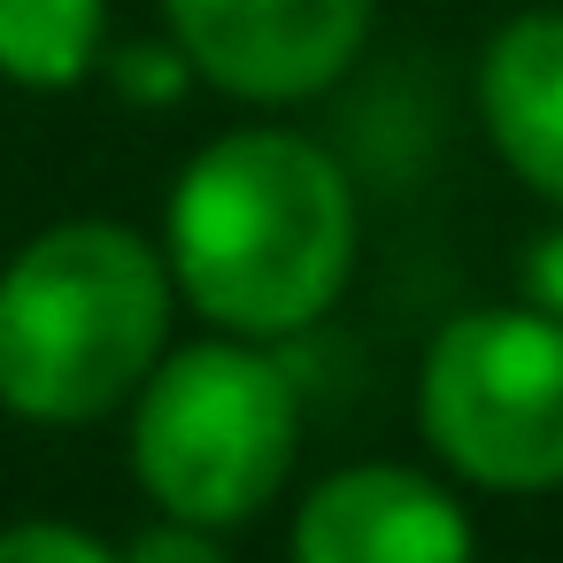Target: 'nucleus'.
Here are the masks:
<instances>
[{
	"instance_id": "obj_9",
	"label": "nucleus",
	"mask_w": 563,
	"mask_h": 563,
	"mask_svg": "<svg viewBox=\"0 0 563 563\" xmlns=\"http://www.w3.org/2000/svg\"><path fill=\"white\" fill-rule=\"evenodd\" d=\"M101 78L132 101V109H170V101H186V86H201L194 78V63H186V47L163 32V40H109V55H101Z\"/></svg>"
},
{
	"instance_id": "obj_6",
	"label": "nucleus",
	"mask_w": 563,
	"mask_h": 563,
	"mask_svg": "<svg viewBox=\"0 0 563 563\" xmlns=\"http://www.w3.org/2000/svg\"><path fill=\"white\" fill-rule=\"evenodd\" d=\"M286 563H478V525L417 463H340L294 501Z\"/></svg>"
},
{
	"instance_id": "obj_3",
	"label": "nucleus",
	"mask_w": 563,
	"mask_h": 563,
	"mask_svg": "<svg viewBox=\"0 0 563 563\" xmlns=\"http://www.w3.org/2000/svg\"><path fill=\"white\" fill-rule=\"evenodd\" d=\"M132 478L155 517L240 532L301 463V378L271 340L209 332L170 347L132 394Z\"/></svg>"
},
{
	"instance_id": "obj_4",
	"label": "nucleus",
	"mask_w": 563,
	"mask_h": 563,
	"mask_svg": "<svg viewBox=\"0 0 563 563\" xmlns=\"http://www.w3.org/2000/svg\"><path fill=\"white\" fill-rule=\"evenodd\" d=\"M417 432L486 494L563 486V317L532 301L455 309L417 363Z\"/></svg>"
},
{
	"instance_id": "obj_8",
	"label": "nucleus",
	"mask_w": 563,
	"mask_h": 563,
	"mask_svg": "<svg viewBox=\"0 0 563 563\" xmlns=\"http://www.w3.org/2000/svg\"><path fill=\"white\" fill-rule=\"evenodd\" d=\"M109 55V0H0V78L24 93H78Z\"/></svg>"
},
{
	"instance_id": "obj_5",
	"label": "nucleus",
	"mask_w": 563,
	"mask_h": 563,
	"mask_svg": "<svg viewBox=\"0 0 563 563\" xmlns=\"http://www.w3.org/2000/svg\"><path fill=\"white\" fill-rule=\"evenodd\" d=\"M378 24V0H163V32L194 78L240 109H301L332 93Z\"/></svg>"
},
{
	"instance_id": "obj_1",
	"label": "nucleus",
	"mask_w": 563,
	"mask_h": 563,
	"mask_svg": "<svg viewBox=\"0 0 563 563\" xmlns=\"http://www.w3.org/2000/svg\"><path fill=\"white\" fill-rule=\"evenodd\" d=\"M163 263L209 332L294 340L340 309L363 255L347 163L294 124L217 132L163 201Z\"/></svg>"
},
{
	"instance_id": "obj_2",
	"label": "nucleus",
	"mask_w": 563,
	"mask_h": 563,
	"mask_svg": "<svg viewBox=\"0 0 563 563\" xmlns=\"http://www.w3.org/2000/svg\"><path fill=\"white\" fill-rule=\"evenodd\" d=\"M178 286L147 232L63 217L0 263V409L78 432L147 386L170 355Z\"/></svg>"
},
{
	"instance_id": "obj_11",
	"label": "nucleus",
	"mask_w": 563,
	"mask_h": 563,
	"mask_svg": "<svg viewBox=\"0 0 563 563\" xmlns=\"http://www.w3.org/2000/svg\"><path fill=\"white\" fill-rule=\"evenodd\" d=\"M117 563H232V555H224V532H217V525L155 517V525H140V532L117 548Z\"/></svg>"
},
{
	"instance_id": "obj_10",
	"label": "nucleus",
	"mask_w": 563,
	"mask_h": 563,
	"mask_svg": "<svg viewBox=\"0 0 563 563\" xmlns=\"http://www.w3.org/2000/svg\"><path fill=\"white\" fill-rule=\"evenodd\" d=\"M0 563H117V548L63 517H16L0 525Z\"/></svg>"
},
{
	"instance_id": "obj_7",
	"label": "nucleus",
	"mask_w": 563,
	"mask_h": 563,
	"mask_svg": "<svg viewBox=\"0 0 563 563\" xmlns=\"http://www.w3.org/2000/svg\"><path fill=\"white\" fill-rule=\"evenodd\" d=\"M478 124L509 178L563 209V9H517L478 47Z\"/></svg>"
},
{
	"instance_id": "obj_12",
	"label": "nucleus",
	"mask_w": 563,
	"mask_h": 563,
	"mask_svg": "<svg viewBox=\"0 0 563 563\" xmlns=\"http://www.w3.org/2000/svg\"><path fill=\"white\" fill-rule=\"evenodd\" d=\"M525 301L563 317V217L548 232H532V247H525Z\"/></svg>"
}]
</instances>
